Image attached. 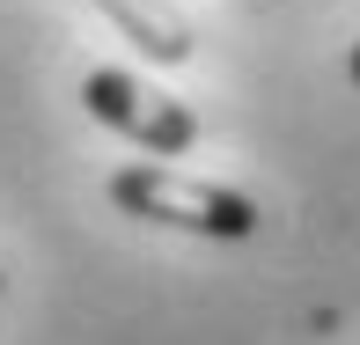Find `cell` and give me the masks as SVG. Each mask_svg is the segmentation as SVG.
Wrapping results in <instances>:
<instances>
[{"instance_id":"6da1fadb","label":"cell","mask_w":360,"mask_h":345,"mask_svg":"<svg viewBox=\"0 0 360 345\" xmlns=\"http://www.w3.org/2000/svg\"><path fill=\"white\" fill-rule=\"evenodd\" d=\"M110 206L133 213V221L176 228V235H206V242H250L257 228V199H243L236 184H199V176L155 169V162H133V169L110 176Z\"/></svg>"},{"instance_id":"7a4b0ae2","label":"cell","mask_w":360,"mask_h":345,"mask_svg":"<svg viewBox=\"0 0 360 345\" xmlns=\"http://www.w3.org/2000/svg\"><path fill=\"white\" fill-rule=\"evenodd\" d=\"M81 103H89L96 125L140 140L147 155H184V147H199V118H191V103H176L169 89H147V81L125 74V67L81 74Z\"/></svg>"},{"instance_id":"3957f363","label":"cell","mask_w":360,"mask_h":345,"mask_svg":"<svg viewBox=\"0 0 360 345\" xmlns=\"http://www.w3.org/2000/svg\"><path fill=\"white\" fill-rule=\"evenodd\" d=\"M96 8H103L110 22L125 30V44H140V59H155V67H184V59L199 52V30H191V15L176 8V0H96Z\"/></svg>"},{"instance_id":"277c9868","label":"cell","mask_w":360,"mask_h":345,"mask_svg":"<svg viewBox=\"0 0 360 345\" xmlns=\"http://www.w3.org/2000/svg\"><path fill=\"white\" fill-rule=\"evenodd\" d=\"M346 74H353V81H360V44H353V52H346Z\"/></svg>"},{"instance_id":"5b68a950","label":"cell","mask_w":360,"mask_h":345,"mask_svg":"<svg viewBox=\"0 0 360 345\" xmlns=\"http://www.w3.org/2000/svg\"><path fill=\"white\" fill-rule=\"evenodd\" d=\"M0 287H8V279H0Z\"/></svg>"}]
</instances>
